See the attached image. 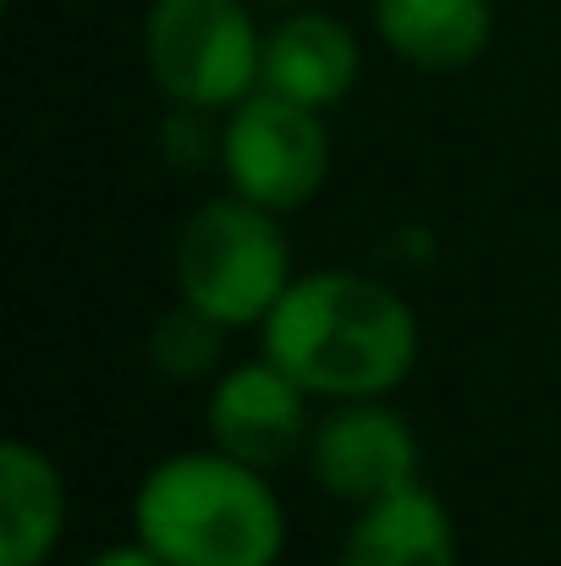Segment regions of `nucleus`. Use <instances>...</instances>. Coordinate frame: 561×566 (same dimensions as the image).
<instances>
[{
    "instance_id": "ddd939ff",
    "label": "nucleus",
    "mask_w": 561,
    "mask_h": 566,
    "mask_svg": "<svg viewBox=\"0 0 561 566\" xmlns=\"http://www.w3.org/2000/svg\"><path fill=\"white\" fill-rule=\"evenodd\" d=\"M83 566H166V562H160V556H155V551H149L138 534H133V539H122V545H105V551H94V556H89Z\"/></svg>"
},
{
    "instance_id": "7ed1b4c3",
    "label": "nucleus",
    "mask_w": 561,
    "mask_h": 566,
    "mask_svg": "<svg viewBox=\"0 0 561 566\" xmlns=\"http://www.w3.org/2000/svg\"><path fill=\"white\" fill-rule=\"evenodd\" d=\"M172 275L177 297L198 303L231 331H259L298 281L281 214L231 188L220 198H204L177 226Z\"/></svg>"
},
{
    "instance_id": "9b49d317",
    "label": "nucleus",
    "mask_w": 561,
    "mask_h": 566,
    "mask_svg": "<svg viewBox=\"0 0 561 566\" xmlns=\"http://www.w3.org/2000/svg\"><path fill=\"white\" fill-rule=\"evenodd\" d=\"M66 539V479L33 440L0 446V566H44Z\"/></svg>"
},
{
    "instance_id": "f8f14e48",
    "label": "nucleus",
    "mask_w": 561,
    "mask_h": 566,
    "mask_svg": "<svg viewBox=\"0 0 561 566\" xmlns=\"http://www.w3.org/2000/svg\"><path fill=\"white\" fill-rule=\"evenodd\" d=\"M226 336H231V325H220L198 303L177 297L149 331V364L172 385H209L226 364Z\"/></svg>"
},
{
    "instance_id": "0eeeda50",
    "label": "nucleus",
    "mask_w": 561,
    "mask_h": 566,
    "mask_svg": "<svg viewBox=\"0 0 561 566\" xmlns=\"http://www.w3.org/2000/svg\"><path fill=\"white\" fill-rule=\"evenodd\" d=\"M314 434V396L270 364L264 353L248 364H231L204 385V440L248 468H287L309 451Z\"/></svg>"
},
{
    "instance_id": "f257e3e1",
    "label": "nucleus",
    "mask_w": 561,
    "mask_h": 566,
    "mask_svg": "<svg viewBox=\"0 0 561 566\" xmlns=\"http://www.w3.org/2000/svg\"><path fill=\"white\" fill-rule=\"evenodd\" d=\"M259 353L314 401L396 396L418 364V319L364 270H309L259 325Z\"/></svg>"
},
{
    "instance_id": "9d476101",
    "label": "nucleus",
    "mask_w": 561,
    "mask_h": 566,
    "mask_svg": "<svg viewBox=\"0 0 561 566\" xmlns=\"http://www.w3.org/2000/svg\"><path fill=\"white\" fill-rule=\"evenodd\" d=\"M336 566H457V523L429 484L396 490L353 512Z\"/></svg>"
},
{
    "instance_id": "4468645a",
    "label": "nucleus",
    "mask_w": 561,
    "mask_h": 566,
    "mask_svg": "<svg viewBox=\"0 0 561 566\" xmlns=\"http://www.w3.org/2000/svg\"><path fill=\"white\" fill-rule=\"evenodd\" d=\"M253 6H270V11H298V6H314V0H253Z\"/></svg>"
},
{
    "instance_id": "20e7f679",
    "label": "nucleus",
    "mask_w": 561,
    "mask_h": 566,
    "mask_svg": "<svg viewBox=\"0 0 561 566\" xmlns=\"http://www.w3.org/2000/svg\"><path fill=\"white\" fill-rule=\"evenodd\" d=\"M264 28L253 0H149L144 66L172 111L226 116L259 88Z\"/></svg>"
},
{
    "instance_id": "39448f33",
    "label": "nucleus",
    "mask_w": 561,
    "mask_h": 566,
    "mask_svg": "<svg viewBox=\"0 0 561 566\" xmlns=\"http://www.w3.org/2000/svg\"><path fill=\"white\" fill-rule=\"evenodd\" d=\"M215 160L226 171V188L276 209L298 214L314 203L331 177V127L325 111H309L298 99H281L270 88H253L242 105L226 111L215 133Z\"/></svg>"
},
{
    "instance_id": "6e6552de",
    "label": "nucleus",
    "mask_w": 561,
    "mask_h": 566,
    "mask_svg": "<svg viewBox=\"0 0 561 566\" xmlns=\"http://www.w3.org/2000/svg\"><path fill=\"white\" fill-rule=\"evenodd\" d=\"M359 72H364L359 33L320 6H298L276 28H264L259 88H270L281 99H298L309 111H331L359 88Z\"/></svg>"
},
{
    "instance_id": "f03ea898",
    "label": "nucleus",
    "mask_w": 561,
    "mask_h": 566,
    "mask_svg": "<svg viewBox=\"0 0 561 566\" xmlns=\"http://www.w3.org/2000/svg\"><path fill=\"white\" fill-rule=\"evenodd\" d=\"M133 534L166 566H276L287 512L264 468L209 440L160 457L133 490Z\"/></svg>"
},
{
    "instance_id": "1a4fd4ad",
    "label": "nucleus",
    "mask_w": 561,
    "mask_h": 566,
    "mask_svg": "<svg viewBox=\"0 0 561 566\" xmlns=\"http://www.w3.org/2000/svg\"><path fill=\"white\" fill-rule=\"evenodd\" d=\"M370 22L413 72H468L496 39L490 0H370Z\"/></svg>"
},
{
    "instance_id": "423d86ee",
    "label": "nucleus",
    "mask_w": 561,
    "mask_h": 566,
    "mask_svg": "<svg viewBox=\"0 0 561 566\" xmlns=\"http://www.w3.org/2000/svg\"><path fill=\"white\" fill-rule=\"evenodd\" d=\"M303 457L314 484L353 512L424 484V446L413 423L391 407V396L325 401V412H314V434Z\"/></svg>"
}]
</instances>
